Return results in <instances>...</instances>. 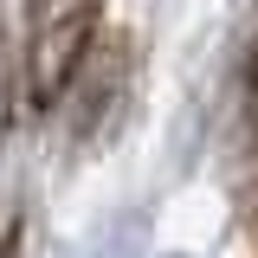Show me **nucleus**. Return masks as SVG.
Wrapping results in <instances>:
<instances>
[{
    "label": "nucleus",
    "mask_w": 258,
    "mask_h": 258,
    "mask_svg": "<svg viewBox=\"0 0 258 258\" xmlns=\"http://www.w3.org/2000/svg\"><path fill=\"white\" fill-rule=\"evenodd\" d=\"M245 78H252V91H258V45H252V64H245Z\"/></svg>",
    "instance_id": "f257e3e1"
}]
</instances>
